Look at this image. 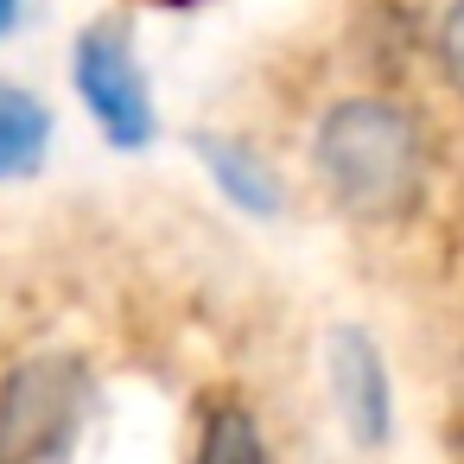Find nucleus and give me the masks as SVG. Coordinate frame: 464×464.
Returning a JSON list of instances; mask_svg holds the SVG:
<instances>
[{"mask_svg": "<svg viewBox=\"0 0 464 464\" xmlns=\"http://www.w3.org/2000/svg\"><path fill=\"white\" fill-rule=\"evenodd\" d=\"M312 166L331 204L356 223H394L426 191V134L420 115L388 96H350L324 109L312 134Z\"/></svg>", "mask_w": 464, "mask_h": 464, "instance_id": "obj_1", "label": "nucleus"}, {"mask_svg": "<svg viewBox=\"0 0 464 464\" xmlns=\"http://www.w3.org/2000/svg\"><path fill=\"white\" fill-rule=\"evenodd\" d=\"M96 401L77 350H39L0 375V464H64Z\"/></svg>", "mask_w": 464, "mask_h": 464, "instance_id": "obj_2", "label": "nucleus"}, {"mask_svg": "<svg viewBox=\"0 0 464 464\" xmlns=\"http://www.w3.org/2000/svg\"><path fill=\"white\" fill-rule=\"evenodd\" d=\"M71 83L90 109V121L109 134V147L121 153H140L153 140V96H147V77L134 64V45H128V26L121 20H90L77 33V52H71Z\"/></svg>", "mask_w": 464, "mask_h": 464, "instance_id": "obj_3", "label": "nucleus"}, {"mask_svg": "<svg viewBox=\"0 0 464 464\" xmlns=\"http://www.w3.org/2000/svg\"><path fill=\"white\" fill-rule=\"evenodd\" d=\"M331 394H337V420L362 451H382L394 432V388H388V362L375 350L369 331H331Z\"/></svg>", "mask_w": 464, "mask_h": 464, "instance_id": "obj_4", "label": "nucleus"}, {"mask_svg": "<svg viewBox=\"0 0 464 464\" xmlns=\"http://www.w3.org/2000/svg\"><path fill=\"white\" fill-rule=\"evenodd\" d=\"M198 160L210 166V179L223 185V198L248 217H280V179L274 166L248 147V140H229V134H198Z\"/></svg>", "mask_w": 464, "mask_h": 464, "instance_id": "obj_5", "label": "nucleus"}, {"mask_svg": "<svg viewBox=\"0 0 464 464\" xmlns=\"http://www.w3.org/2000/svg\"><path fill=\"white\" fill-rule=\"evenodd\" d=\"M45 153H52V109L20 83H0V179H33Z\"/></svg>", "mask_w": 464, "mask_h": 464, "instance_id": "obj_6", "label": "nucleus"}, {"mask_svg": "<svg viewBox=\"0 0 464 464\" xmlns=\"http://www.w3.org/2000/svg\"><path fill=\"white\" fill-rule=\"evenodd\" d=\"M191 464H267L261 420H255L242 401H210V407H204V420H198Z\"/></svg>", "mask_w": 464, "mask_h": 464, "instance_id": "obj_7", "label": "nucleus"}, {"mask_svg": "<svg viewBox=\"0 0 464 464\" xmlns=\"http://www.w3.org/2000/svg\"><path fill=\"white\" fill-rule=\"evenodd\" d=\"M432 58H439V77L451 83V96H464V0H451V7L439 14Z\"/></svg>", "mask_w": 464, "mask_h": 464, "instance_id": "obj_8", "label": "nucleus"}, {"mask_svg": "<svg viewBox=\"0 0 464 464\" xmlns=\"http://www.w3.org/2000/svg\"><path fill=\"white\" fill-rule=\"evenodd\" d=\"M20 14H26V0H0V39L20 26Z\"/></svg>", "mask_w": 464, "mask_h": 464, "instance_id": "obj_9", "label": "nucleus"}]
</instances>
